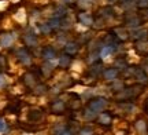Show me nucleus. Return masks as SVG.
<instances>
[{
  "mask_svg": "<svg viewBox=\"0 0 148 135\" xmlns=\"http://www.w3.org/2000/svg\"><path fill=\"white\" fill-rule=\"evenodd\" d=\"M16 57H18V60L21 61L22 64H30V55L27 53L25 48H21L18 50V53H16Z\"/></svg>",
  "mask_w": 148,
  "mask_h": 135,
  "instance_id": "obj_2",
  "label": "nucleus"
},
{
  "mask_svg": "<svg viewBox=\"0 0 148 135\" xmlns=\"http://www.w3.org/2000/svg\"><path fill=\"white\" fill-rule=\"evenodd\" d=\"M136 128H137L138 131L144 132V131H145V123H144V121H137V124H136Z\"/></svg>",
  "mask_w": 148,
  "mask_h": 135,
  "instance_id": "obj_17",
  "label": "nucleus"
},
{
  "mask_svg": "<svg viewBox=\"0 0 148 135\" xmlns=\"http://www.w3.org/2000/svg\"><path fill=\"white\" fill-rule=\"evenodd\" d=\"M59 18H53V19H51V21L48 22V25H49V28L51 29H55V28H58L59 26Z\"/></svg>",
  "mask_w": 148,
  "mask_h": 135,
  "instance_id": "obj_12",
  "label": "nucleus"
},
{
  "mask_svg": "<svg viewBox=\"0 0 148 135\" xmlns=\"http://www.w3.org/2000/svg\"><path fill=\"white\" fill-rule=\"evenodd\" d=\"M42 57L47 58V60H52V58L56 57V53H55V50L51 48V47H45V48L42 50Z\"/></svg>",
  "mask_w": 148,
  "mask_h": 135,
  "instance_id": "obj_4",
  "label": "nucleus"
},
{
  "mask_svg": "<svg viewBox=\"0 0 148 135\" xmlns=\"http://www.w3.org/2000/svg\"><path fill=\"white\" fill-rule=\"evenodd\" d=\"M25 43L27 44V46H36L37 44V39H36V36L34 35H26L25 36Z\"/></svg>",
  "mask_w": 148,
  "mask_h": 135,
  "instance_id": "obj_6",
  "label": "nucleus"
},
{
  "mask_svg": "<svg viewBox=\"0 0 148 135\" xmlns=\"http://www.w3.org/2000/svg\"><path fill=\"white\" fill-rule=\"evenodd\" d=\"M81 135H92V130H89V128H85V130H82Z\"/></svg>",
  "mask_w": 148,
  "mask_h": 135,
  "instance_id": "obj_23",
  "label": "nucleus"
},
{
  "mask_svg": "<svg viewBox=\"0 0 148 135\" xmlns=\"http://www.w3.org/2000/svg\"><path fill=\"white\" fill-rule=\"evenodd\" d=\"M110 120H111V117L108 116V114H101L100 116V121L103 123V124H108Z\"/></svg>",
  "mask_w": 148,
  "mask_h": 135,
  "instance_id": "obj_15",
  "label": "nucleus"
},
{
  "mask_svg": "<svg viewBox=\"0 0 148 135\" xmlns=\"http://www.w3.org/2000/svg\"><path fill=\"white\" fill-rule=\"evenodd\" d=\"M77 50H78V46L75 43H69L66 46V53H67V54H75Z\"/></svg>",
  "mask_w": 148,
  "mask_h": 135,
  "instance_id": "obj_8",
  "label": "nucleus"
},
{
  "mask_svg": "<svg viewBox=\"0 0 148 135\" xmlns=\"http://www.w3.org/2000/svg\"><path fill=\"white\" fill-rule=\"evenodd\" d=\"M63 102H62V101H58V102H55L52 105V110L53 112H62V110H63Z\"/></svg>",
  "mask_w": 148,
  "mask_h": 135,
  "instance_id": "obj_9",
  "label": "nucleus"
},
{
  "mask_svg": "<svg viewBox=\"0 0 148 135\" xmlns=\"http://www.w3.org/2000/svg\"><path fill=\"white\" fill-rule=\"evenodd\" d=\"M64 3H71V1H73V0H63Z\"/></svg>",
  "mask_w": 148,
  "mask_h": 135,
  "instance_id": "obj_27",
  "label": "nucleus"
},
{
  "mask_svg": "<svg viewBox=\"0 0 148 135\" xmlns=\"http://www.w3.org/2000/svg\"><path fill=\"white\" fill-rule=\"evenodd\" d=\"M95 116V112H92V110H88L86 113H85V119H92Z\"/></svg>",
  "mask_w": 148,
  "mask_h": 135,
  "instance_id": "obj_22",
  "label": "nucleus"
},
{
  "mask_svg": "<svg viewBox=\"0 0 148 135\" xmlns=\"http://www.w3.org/2000/svg\"><path fill=\"white\" fill-rule=\"evenodd\" d=\"M112 51H114V50H112V47H104V48L101 50V57H108Z\"/></svg>",
  "mask_w": 148,
  "mask_h": 135,
  "instance_id": "obj_13",
  "label": "nucleus"
},
{
  "mask_svg": "<svg viewBox=\"0 0 148 135\" xmlns=\"http://www.w3.org/2000/svg\"><path fill=\"white\" fill-rule=\"evenodd\" d=\"M40 29H41L42 33H48V32H51V30H52V29L49 28V25H48V24H44V25H41V26H40Z\"/></svg>",
  "mask_w": 148,
  "mask_h": 135,
  "instance_id": "obj_18",
  "label": "nucleus"
},
{
  "mask_svg": "<svg viewBox=\"0 0 148 135\" xmlns=\"http://www.w3.org/2000/svg\"><path fill=\"white\" fill-rule=\"evenodd\" d=\"M137 77L140 79L141 81H147V75L144 73V70H137Z\"/></svg>",
  "mask_w": 148,
  "mask_h": 135,
  "instance_id": "obj_14",
  "label": "nucleus"
},
{
  "mask_svg": "<svg viewBox=\"0 0 148 135\" xmlns=\"http://www.w3.org/2000/svg\"><path fill=\"white\" fill-rule=\"evenodd\" d=\"M12 40H14L12 35H3L1 39H0V44H1L3 47H7V46H10V44L12 43Z\"/></svg>",
  "mask_w": 148,
  "mask_h": 135,
  "instance_id": "obj_5",
  "label": "nucleus"
},
{
  "mask_svg": "<svg viewBox=\"0 0 148 135\" xmlns=\"http://www.w3.org/2000/svg\"><path fill=\"white\" fill-rule=\"evenodd\" d=\"M138 50L140 51H148V43H141L138 46Z\"/></svg>",
  "mask_w": 148,
  "mask_h": 135,
  "instance_id": "obj_21",
  "label": "nucleus"
},
{
  "mask_svg": "<svg viewBox=\"0 0 148 135\" xmlns=\"http://www.w3.org/2000/svg\"><path fill=\"white\" fill-rule=\"evenodd\" d=\"M90 3H88V0H79V6H82V7H88Z\"/></svg>",
  "mask_w": 148,
  "mask_h": 135,
  "instance_id": "obj_24",
  "label": "nucleus"
},
{
  "mask_svg": "<svg viewBox=\"0 0 148 135\" xmlns=\"http://www.w3.org/2000/svg\"><path fill=\"white\" fill-rule=\"evenodd\" d=\"M145 36H147V32H145V30H138V32L134 33V37L136 39H144Z\"/></svg>",
  "mask_w": 148,
  "mask_h": 135,
  "instance_id": "obj_16",
  "label": "nucleus"
},
{
  "mask_svg": "<svg viewBox=\"0 0 148 135\" xmlns=\"http://www.w3.org/2000/svg\"><path fill=\"white\" fill-rule=\"evenodd\" d=\"M116 69H107L106 72H104V77H106L107 80H114L116 77Z\"/></svg>",
  "mask_w": 148,
  "mask_h": 135,
  "instance_id": "obj_7",
  "label": "nucleus"
},
{
  "mask_svg": "<svg viewBox=\"0 0 148 135\" xmlns=\"http://www.w3.org/2000/svg\"><path fill=\"white\" fill-rule=\"evenodd\" d=\"M116 35H118V37H121V39H126V32L123 30V29H116Z\"/></svg>",
  "mask_w": 148,
  "mask_h": 135,
  "instance_id": "obj_19",
  "label": "nucleus"
},
{
  "mask_svg": "<svg viewBox=\"0 0 148 135\" xmlns=\"http://www.w3.org/2000/svg\"><path fill=\"white\" fill-rule=\"evenodd\" d=\"M127 24H129L130 26H138V25H140V19L136 18V17H134V18H129V19H127Z\"/></svg>",
  "mask_w": 148,
  "mask_h": 135,
  "instance_id": "obj_11",
  "label": "nucleus"
},
{
  "mask_svg": "<svg viewBox=\"0 0 148 135\" xmlns=\"http://www.w3.org/2000/svg\"><path fill=\"white\" fill-rule=\"evenodd\" d=\"M69 64H70V57H67V55L62 57V58H60V61H59V65L62 66V68H66Z\"/></svg>",
  "mask_w": 148,
  "mask_h": 135,
  "instance_id": "obj_10",
  "label": "nucleus"
},
{
  "mask_svg": "<svg viewBox=\"0 0 148 135\" xmlns=\"http://www.w3.org/2000/svg\"><path fill=\"white\" fill-rule=\"evenodd\" d=\"M137 6L140 7V8H147L148 7V0H138Z\"/></svg>",
  "mask_w": 148,
  "mask_h": 135,
  "instance_id": "obj_20",
  "label": "nucleus"
},
{
  "mask_svg": "<svg viewBox=\"0 0 148 135\" xmlns=\"http://www.w3.org/2000/svg\"><path fill=\"white\" fill-rule=\"evenodd\" d=\"M122 1H132V0H122Z\"/></svg>",
  "mask_w": 148,
  "mask_h": 135,
  "instance_id": "obj_28",
  "label": "nucleus"
},
{
  "mask_svg": "<svg viewBox=\"0 0 148 135\" xmlns=\"http://www.w3.org/2000/svg\"><path fill=\"white\" fill-rule=\"evenodd\" d=\"M104 108H106V99H103V98H96L90 102V109L93 112H100Z\"/></svg>",
  "mask_w": 148,
  "mask_h": 135,
  "instance_id": "obj_1",
  "label": "nucleus"
},
{
  "mask_svg": "<svg viewBox=\"0 0 148 135\" xmlns=\"http://www.w3.org/2000/svg\"><path fill=\"white\" fill-rule=\"evenodd\" d=\"M4 130H5V123L0 119V132H1V131H4Z\"/></svg>",
  "mask_w": 148,
  "mask_h": 135,
  "instance_id": "obj_25",
  "label": "nucleus"
},
{
  "mask_svg": "<svg viewBox=\"0 0 148 135\" xmlns=\"http://www.w3.org/2000/svg\"><path fill=\"white\" fill-rule=\"evenodd\" d=\"M110 1H112V0H110Z\"/></svg>",
  "mask_w": 148,
  "mask_h": 135,
  "instance_id": "obj_29",
  "label": "nucleus"
},
{
  "mask_svg": "<svg viewBox=\"0 0 148 135\" xmlns=\"http://www.w3.org/2000/svg\"><path fill=\"white\" fill-rule=\"evenodd\" d=\"M78 19L81 24H84V25H92V17L88 14V12H81L78 15Z\"/></svg>",
  "mask_w": 148,
  "mask_h": 135,
  "instance_id": "obj_3",
  "label": "nucleus"
},
{
  "mask_svg": "<svg viewBox=\"0 0 148 135\" xmlns=\"http://www.w3.org/2000/svg\"><path fill=\"white\" fill-rule=\"evenodd\" d=\"M59 135H70V134H69V132H67V131H63V132H60V134H59Z\"/></svg>",
  "mask_w": 148,
  "mask_h": 135,
  "instance_id": "obj_26",
  "label": "nucleus"
}]
</instances>
